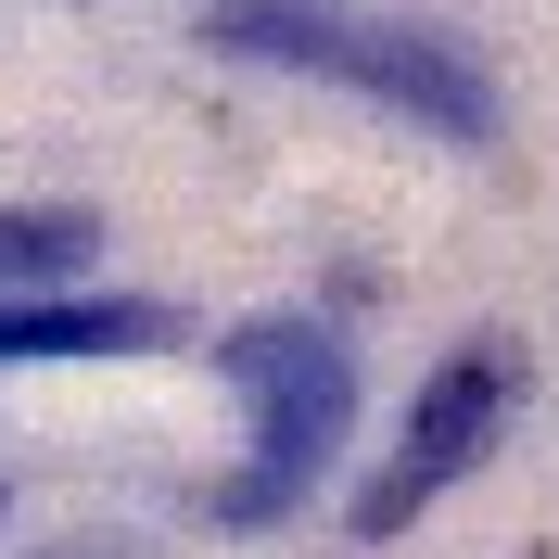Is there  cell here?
Here are the masks:
<instances>
[{"label": "cell", "mask_w": 559, "mask_h": 559, "mask_svg": "<svg viewBox=\"0 0 559 559\" xmlns=\"http://www.w3.org/2000/svg\"><path fill=\"white\" fill-rule=\"evenodd\" d=\"M90 254H103V216H90V204H0V306L76 293Z\"/></svg>", "instance_id": "5b68a950"}, {"label": "cell", "mask_w": 559, "mask_h": 559, "mask_svg": "<svg viewBox=\"0 0 559 559\" xmlns=\"http://www.w3.org/2000/svg\"><path fill=\"white\" fill-rule=\"evenodd\" d=\"M0 509H13V496H0Z\"/></svg>", "instance_id": "8992f818"}, {"label": "cell", "mask_w": 559, "mask_h": 559, "mask_svg": "<svg viewBox=\"0 0 559 559\" xmlns=\"http://www.w3.org/2000/svg\"><path fill=\"white\" fill-rule=\"evenodd\" d=\"M204 51H229V64H280V76H331V90H369V103H394L407 128H432V140H496L484 64H471L457 38H432V26H369V13H344V0H216V13H204Z\"/></svg>", "instance_id": "6da1fadb"}, {"label": "cell", "mask_w": 559, "mask_h": 559, "mask_svg": "<svg viewBox=\"0 0 559 559\" xmlns=\"http://www.w3.org/2000/svg\"><path fill=\"white\" fill-rule=\"evenodd\" d=\"M509 407H522V344H509V331H471V344H457L445 369L419 382V407H407V432H394V457L356 484V509H344V522L369 534V547H382V534H407L445 484H471V471L496 457Z\"/></svg>", "instance_id": "3957f363"}, {"label": "cell", "mask_w": 559, "mask_h": 559, "mask_svg": "<svg viewBox=\"0 0 559 559\" xmlns=\"http://www.w3.org/2000/svg\"><path fill=\"white\" fill-rule=\"evenodd\" d=\"M216 369H229V394H242V419H254V457L216 484V522L267 534V522H293L318 496V471L344 457L356 356H344V331H318V318H242V331L216 344Z\"/></svg>", "instance_id": "7a4b0ae2"}, {"label": "cell", "mask_w": 559, "mask_h": 559, "mask_svg": "<svg viewBox=\"0 0 559 559\" xmlns=\"http://www.w3.org/2000/svg\"><path fill=\"white\" fill-rule=\"evenodd\" d=\"M178 344V306L140 293H51V306H0V369H90V356H153Z\"/></svg>", "instance_id": "277c9868"}]
</instances>
